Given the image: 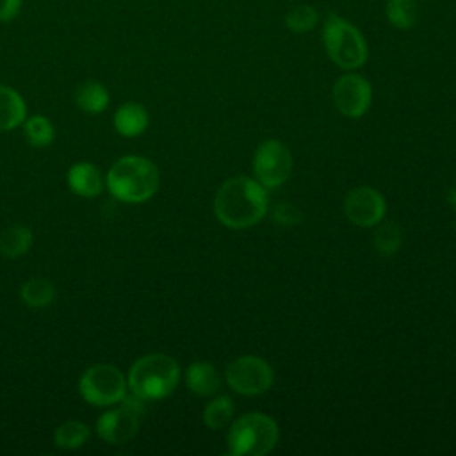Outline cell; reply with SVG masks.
Returning <instances> with one entry per match:
<instances>
[{"label": "cell", "instance_id": "6da1fadb", "mask_svg": "<svg viewBox=\"0 0 456 456\" xmlns=\"http://www.w3.org/2000/svg\"><path fill=\"white\" fill-rule=\"evenodd\" d=\"M265 187L248 176L226 180L216 192V217L228 228H249L267 214Z\"/></svg>", "mask_w": 456, "mask_h": 456}, {"label": "cell", "instance_id": "7a4b0ae2", "mask_svg": "<svg viewBox=\"0 0 456 456\" xmlns=\"http://www.w3.org/2000/svg\"><path fill=\"white\" fill-rule=\"evenodd\" d=\"M160 185L157 166L139 155H125L118 159L105 176L109 192L123 203H144Z\"/></svg>", "mask_w": 456, "mask_h": 456}, {"label": "cell", "instance_id": "3957f363", "mask_svg": "<svg viewBox=\"0 0 456 456\" xmlns=\"http://www.w3.org/2000/svg\"><path fill=\"white\" fill-rule=\"evenodd\" d=\"M180 365L164 353H150L137 358L126 376L128 390L142 401L167 397L178 385Z\"/></svg>", "mask_w": 456, "mask_h": 456}, {"label": "cell", "instance_id": "277c9868", "mask_svg": "<svg viewBox=\"0 0 456 456\" xmlns=\"http://www.w3.org/2000/svg\"><path fill=\"white\" fill-rule=\"evenodd\" d=\"M322 43L328 57L342 69H356L367 61L369 48L363 34L338 14L324 20Z\"/></svg>", "mask_w": 456, "mask_h": 456}, {"label": "cell", "instance_id": "5b68a950", "mask_svg": "<svg viewBox=\"0 0 456 456\" xmlns=\"http://www.w3.org/2000/svg\"><path fill=\"white\" fill-rule=\"evenodd\" d=\"M280 438L276 422L264 413H248L239 417L228 431V454L232 456H264L271 452Z\"/></svg>", "mask_w": 456, "mask_h": 456}, {"label": "cell", "instance_id": "8992f818", "mask_svg": "<svg viewBox=\"0 0 456 456\" xmlns=\"http://www.w3.org/2000/svg\"><path fill=\"white\" fill-rule=\"evenodd\" d=\"M78 392L93 406H114L128 394L126 376L110 363H94L82 372Z\"/></svg>", "mask_w": 456, "mask_h": 456}, {"label": "cell", "instance_id": "52a82bcc", "mask_svg": "<svg viewBox=\"0 0 456 456\" xmlns=\"http://www.w3.org/2000/svg\"><path fill=\"white\" fill-rule=\"evenodd\" d=\"M144 411V401L130 392L116 408H110L98 417L96 433L107 444H125L137 435Z\"/></svg>", "mask_w": 456, "mask_h": 456}, {"label": "cell", "instance_id": "ba28073f", "mask_svg": "<svg viewBox=\"0 0 456 456\" xmlns=\"http://www.w3.org/2000/svg\"><path fill=\"white\" fill-rule=\"evenodd\" d=\"M253 171L256 182L267 189L285 183L292 173V155L289 148L276 139L264 141L255 151Z\"/></svg>", "mask_w": 456, "mask_h": 456}, {"label": "cell", "instance_id": "9c48e42d", "mask_svg": "<svg viewBox=\"0 0 456 456\" xmlns=\"http://www.w3.org/2000/svg\"><path fill=\"white\" fill-rule=\"evenodd\" d=\"M274 379L271 365L260 356H239L226 367L228 385L244 395H256L271 388Z\"/></svg>", "mask_w": 456, "mask_h": 456}, {"label": "cell", "instance_id": "30bf717a", "mask_svg": "<svg viewBox=\"0 0 456 456\" xmlns=\"http://www.w3.org/2000/svg\"><path fill=\"white\" fill-rule=\"evenodd\" d=\"M333 103L347 118H362L372 102V87L367 78L356 73L342 75L331 89Z\"/></svg>", "mask_w": 456, "mask_h": 456}, {"label": "cell", "instance_id": "8fae6325", "mask_svg": "<svg viewBox=\"0 0 456 456\" xmlns=\"http://www.w3.org/2000/svg\"><path fill=\"white\" fill-rule=\"evenodd\" d=\"M387 205L381 192L372 187L360 185L347 192L344 200V212L347 219L358 226H374L385 216Z\"/></svg>", "mask_w": 456, "mask_h": 456}, {"label": "cell", "instance_id": "7c38bea8", "mask_svg": "<svg viewBox=\"0 0 456 456\" xmlns=\"http://www.w3.org/2000/svg\"><path fill=\"white\" fill-rule=\"evenodd\" d=\"M66 182H68V187L77 196H82V198H94L105 187V180H103L98 166H94L91 162L73 164L68 169Z\"/></svg>", "mask_w": 456, "mask_h": 456}, {"label": "cell", "instance_id": "4fadbf2b", "mask_svg": "<svg viewBox=\"0 0 456 456\" xmlns=\"http://www.w3.org/2000/svg\"><path fill=\"white\" fill-rule=\"evenodd\" d=\"M114 128L123 137H137L141 135L150 123L148 110L137 102H126L118 107L112 118Z\"/></svg>", "mask_w": 456, "mask_h": 456}, {"label": "cell", "instance_id": "5bb4252c", "mask_svg": "<svg viewBox=\"0 0 456 456\" xmlns=\"http://www.w3.org/2000/svg\"><path fill=\"white\" fill-rule=\"evenodd\" d=\"M27 119V105L18 91L0 84V132H11Z\"/></svg>", "mask_w": 456, "mask_h": 456}, {"label": "cell", "instance_id": "9a60e30c", "mask_svg": "<svg viewBox=\"0 0 456 456\" xmlns=\"http://www.w3.org/2000/svg\"><path fill=\"white\" fill-rule=\"evenodd\" d=\"M187 388L198 395H212L221 387V378L212 363L196 362L191 363L185 370Z\"/></svg>", "mask_w": 456, "mask_h": 456}, {"label": "cell", "instance_id": "2e32d148", "mask_svg": "<svg viewBox=\"0 0 456 456\" xmlns=\"http://www.w3.org/2000/svg\"><path fill=\"white\" fill-rule=\"evenodd\" d=\"M75 103L80 110L87 112V114H100L109 107L110 96L109 91L103 84L96 82V80H87L82 82L77 89H75Z\"/></svg>", "mask_w": 456, "mask_h": 456}, {"label": "cell", "instance_id": "e0dca14e", "mask_svg": "<svg viewBox=\"0 0 456 456\" xmlns=\"http://www.w3.org/2000/svg\"><path fill=\"white\" fill-rule=\"evenodd\" d=\"M32 240V230L27 224L14 223L0 233V251L7 258H20L30 249Z\"/></svg>", "mask_w": 456, "mask_h": 456}, {"label": "cell", "instance_id": "ac0fdd59", "mask_svg": "<svg viewBox=\"0 0 456 456\" xmlns=\"http://www.w3.org/2000/svg\"><path fill=\"white\" fill-rule=\"evenodd\" d=\"M21 301L32 308H45L53 303L55 287L46 278H32L21 285Z\"/></svg>", "mask_w": 456, "mask_h": 456}, {"label": "cell", "instance_id": "d6986e66", "mask_svg": "<svg viewBox=\"0 0 456 456\" xmlns=\"http://www.w3.org/2000/svg\"><path fill=\"white\" fill-rule=\"evenodd\" d=\"M23 135L30 146L45 148L53 142L55 128L46 116L34 114L23 121Z\"/></svg>", "mask_w": 456, "mask_h": 456}, {"label": "cell", "instance_id": "ffe728a7", "mask_svg": "<svg viewBox=\"0 0 456 456\" xmlns=\"http://www.w3.org/2000/svg\"><path fill=\"white\" fill-rule=\"evenodd\" d=\"M91 436V428L82 422V420H66L62 422L55 433H53V442L61 449H78L82 447Z\"/></svg>", "mask_w": 456, "mask_h": 456}, {"label": "cell", "instance_id": "44dd1931", "mask_svg": "<svg viewBox=\"0 0 456 456\" xmlns=\"http://www.w3.org/2000/svg\"><path fill=\"white\" fill-rule=\"evenodd\" d=\"M385 16L392 27L399 30H408L419 20L417 0H387Z\"/></svg>", "mask_w": 456, "mask_h": 456}, {"label": "cell", "instance_id": "7402d4cb", "mask_svg": "<svg viewBox=\"0 0 456 456\" xmlns=\"http://www.w3.org/2000/svg\"><path fill=\"white\" fill-rule=\"evenodd\" d=\"M283 23L290 32L305 34V32H310L317 27L319 12L314 5L299 4V5H294L287 11V14L283 18Z\"/></svg>", "mask_w": 456, "mask_h": 456}, {"label": "cell", "instance_id": "603a6c76", "mask_svg": "<svg viewBox=\"0 0 456 456\" xmlns=\"http://www.w3.org/2000/svg\"><path fill=\"white\" fill-rule=\"evenodd\" d=\"M233 410V401L228 395H217L205 406L203 422L210 429H221L232 420Z\"/></svg>", "mask_w": 456, "mask_h": 456}, {"label": "cell", "instance_id": "cb8c5ba5", "mask_svg": "<svg viewBox=\"0 0 456 456\" xmlns=\"http://www.w3.org/2000/svg\"><path fill=\"white\" fill-rule=\"evenodd\" d=\"M401 246V230L395 223H383L374 232V248L385 256L394 255Z\"/></svg>", "mask_w": 456, "mask_h": 456}, {"label": "cell", "instance_id": "d4e9b609", "mask_svg": "<svg viewBox=\"0 0 456 456\" xmlns=\"http://www.w3.org/2000/svg\"><path fill=\"white\" fill-rule=\"evenodd\" d=\"M273 219L276 223H280L281 226H296V224H299L303 221V214H301V210L296 205L283 201V203L274 207Z\"/></svg>", "mask_w": 456, "mask_h": 456}, {"label": "cell", "instance_id": "484cf974", "mask_svg": "<svg viewBox=\"0 0 456 456\" xmlns=\"http://www.w3.org/2000/svg\"><path fill=\"white\" fill-rule=\"evenodd\" d=\"M21 11V0H0V23L12 21Z\"/></svg>", "mask_w": 456, "mask_h": 456}, {"label": "cell", "instance_id": "4316f807", "mask_svg": "<svg viewBox=\"0 0 456 456\" xmlns=\"http://www.w3.org/2000/svg\"><path fill=\"white\" fill-rule=\"evenodd\" d=\"M447 200H449V203L456 208V189H451L449 191V194H447Z\"/></svg>", "mask_w": 456, "mask_h": 456}]
</instances>
